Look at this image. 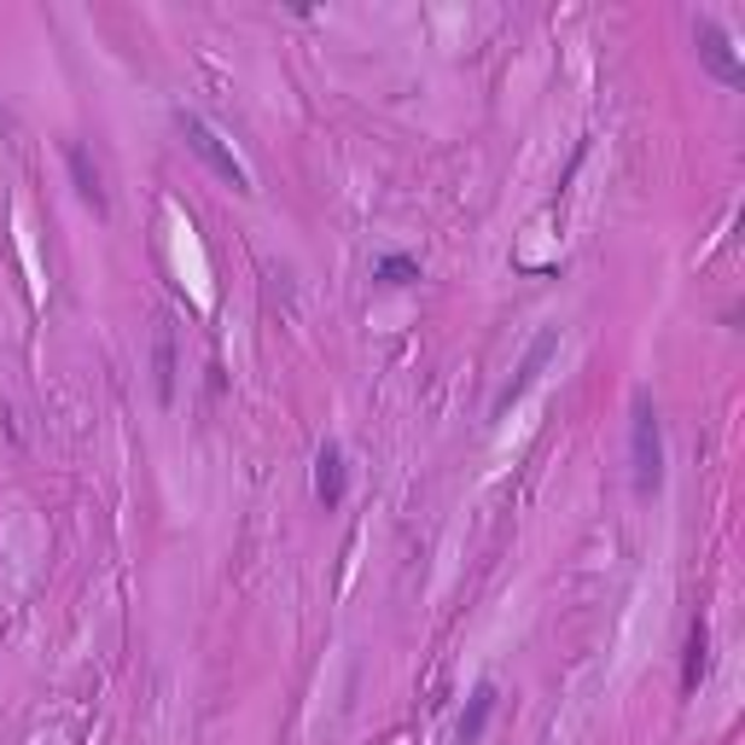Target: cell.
Here are the masks:
<instances>
[{
    "mask_svg": "<svg viewBox=\"0 0 745 745\" xmlns=\"http://www.w3.org/2000/svg\"><path fill=\"white\" fill-rule=\"evenodd\" d=\"M496 682H478L472 687V699H467V710H460V723H454V739L460 745H478L483 739V728H490V716H496Z\"/></svg>",
    "mask_w": 745,
    "mask_h": 745,
    "instance_id": "obj_8",
    "label": "cell"
},
{
    "mask_svg": "<svg viewBox=\"0 0 745 745\" xmlns=\"http://www.w3.org/2000/svg\"><path fill=\"white\" fill-rule=\"evenodd\" d=\"M65 169H70V187H76V198H82L94 216H111V198H106V182H99L94 151L70 140V146H65Z\"/></svg>",
    "mask_w": 745,
    "mask_h": 745,
    "instance_id": "obj_5",
    "label": "cell"
},
{
    "mask_svg": "<svg viewBox=\"0 0 745 745\" xmlns=\"http://www.w3.org/2000/svg\"><path fill=\"white\" fill-rule=\"evenodd\" d=\"M175 128H182V135H187V146H193L198 158H204V164H210V169L222 175L227 187H234V193H251V169L234 158V146H227V140L216 135V128L198 117V111H182V117H175Z\"/></svg>",
    "mask_w": 745,
    "mask_h": 745,
    "instance_id": "obj_2",
    "label": "cell"
},
{
    "mask_svg": "<svg viewBox=\"0 0 745 745\" xmlns=\"http://www.w3.org/2000/svg\"><path fill=\"white\" fill-rule=\"evenodd\" d=\"M629 472H635V496L653 501L664 490V425L647 391H635L629 402Z\"/></svg>",
    "mask_w": 745,
    "mask_h": 745,
    "instance_id": "obj_1",
    "label": "cell"
},
{
    "mask_svg": "<svg viewBox=\"0 0 745 745\" xmlns=\"http://www.w3.org/2000/svg\"><path fill=\"white\" fill-rule=\"evenodd\" d=\"M151 367H158V402H175V326L158 321V339H151Z\"/></svg>",
    "mask_w": 745,
    "mask_h": 745,
    "instance_id": "obj_9",
    "label": "cell"
},
{
    "mask_svg": "<svg viewBox=\"0 0 745 745\" xmlns=\"http://www.w3.org/2000/svg\"><path fill=\"white\" fill-rule=\"evenodd\" d=\"M344 496H350V467H344V449L326 437L315 454V501L332 512V507H344Z\"/></svg>",
    "mask_w": 745,
    "mask_h": 745,
    "instance_id": "obj_6",
    "label": "cell"
},
{
    "mask_svg": "<svg viewBox=\"0 0 745 745\" xmlns=\"http://www.w3.org/2000/svg\"><path fill=\"white\" fill-rule=\"evenodd\" d=\"M373 280H379V286H414V280H420V263H414V256H402V251H391V256H379Z\"/></svg>",
    "mask_w": 745,
    "mask_h": 745,
    "instance_id": "obj_10",
    "label": "cell"
},
{
    "mask_svg": "<svg viewBox=\"0 0 745 745\" xmlns=\"http://www.w3.org/2000/svg\"><path fill=\"white\" fill-rule=\"evenodd\" d=\"M693 47H699V65L716 76L723 88H739L745 82V65L734 59V41L723 23H710V18H693Z\"/></svg>",
    "mask_w": 745,
    "mask_h": 745,
    "instance_id": "obj_3",
    "label": "cell"
},
{
    "mask_svg": "<svg viewBox=\"0 0 745 745\" xmlns=\"http://www.w3.org/2000/svg\"><path fill=\"white\" fill-rule=\"evenodd\" d=\"M710 676V624L693 618L687 624V653H682V699H693V693L705 687Z\"/></svg>",
    "mask_w": 745,
    "mask_h": 745,
    "instance_id": "obj_7",
    "label": "cell"
},
{
    "mask_svg": "<svg viewBox=\"0 0 745 745\" xmlns=\"http://www.w3.org/2000/svg\"><path fill=\"white\" fill-rule=\"evenodd\" d=\"M553 350H559V326H542V332H536V339H530V350H525V362H519V373H512L507 384H501V396H496V408H490V414L501 420L507 414V408L512 402H519L525 391H530V384L536 379H542V367L553 362Z\"/></svg>",
    "mask_w": 745,
    "mask_h": 745,
    "instance_id": "obj_4",
    "label": "cell"
}]
</instances>
